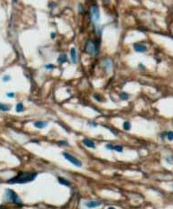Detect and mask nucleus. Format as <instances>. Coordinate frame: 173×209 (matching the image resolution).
<instances>
[{"label":"nucleus","mask_w":173,"mask_h":209,"mask_svg":"<svg viewBox=\"0 0 173 209\" xmlns=\"http://www.w3.org/2000/svg\"><path fill=\"white\" fill-rule=\"evenodd\" d=\"M38 173L36 172H20L16 177H12L7 180L8 184H25L34 180L37 177Z\"/></svg>","instance_id":"1"},{"label":"nucleus","mask_w":173,"mask_h":209,"mask_svg":"<svg viewBox=\"0 0 173 209\" xmlns=\"http://www.w3.org/2000/svg\"><path fill=\"white\" fill-rule=\"evenodd\" d=\"M85 51L90 56H93V57L98 56V52H99L98 42L93 41V40H88L85 44Z\"/></svg>","instance_id":"2"},{"label":"nucleus","mask_w":173,"mask_h":209,"mask_svg":"<svg viewBox=\"0 0 173 209\" xmlns=\"http://www.w3.org/2000/svg\"><path fill=\"white\" fill-rule=\"evenodd\" d=\"M89 13H90V18H91L92 22L94 24H98L100 20V12H99V8L98 6H96V5L91 6Z\"/></svg>","instance_id":"3"},{"label":"nucleus","mask_w":173,"mask_h":209,"mask_svg":"<svg viewBox=\"0 0 173 209\" xmlns=\"http://www.w3.org/2000/svg\"><path fill=\"white\" fill-rule=\"evenodd\" d=\"M6 196L7 197V199L11 201L12 203H15V204H22V200L20 199L17 195H16L12 189H7L6 191Z\"/></svg>","instance_id":"4"},{"label":"nucleus","mask_w":173,"mask_h":209,"mask_svg":"<svg viewBox=\"0 0 173 209\" xmlns=\"http://www.w3.org/2000/svg\"><path fill=\"white\" fill-rule=\"evenodd\" d=\"M62 155H63V157L68 161H69L71 164H73L74 166H76V167H79H79H81L82 166V162L79 161V159L75 158L74 156L70 155V154L68 153V152H62Z\"/></svg>","instance_id":"5"},{"label":"nucleus","mask_w":173,"mask_h":209,"mask_svg":"<svg viewBox=\"0 0 173 209\" xmlns=\"http://www.w3.org/2000/svg\"><path fill=\"white\" fill-rule=\"evenodd\" d=\"M106 148H107V150L115 151V152H122L124 150L122 145H113V144H110V143L107 144V145H106Z\"/></svg>","instance_id":"6"},{"label":"nucleus","mask_w":173,"mask_h":209,"mask_svg":"<svg viewBox=\"0 0 173 209\" xmlns=\"http://www.w3.org/2000/svg\"><path fill=\"white\" fill-rule=\"evenodd\" d=\"M133 49L137 52H145L147 51V47L144 44H141V43H134L133 44Z\"/></svg>","instance_id":"7"},{"label":"nucleus","mask_w":173,"mask_h":209,"mask_svg":"<svg viewBox=\"0 0 173 209\" xmlns=\"http://www.w3.org/2000/svg\"><path fill=\"white\" fill-rule=\"evenodd\" d=\"M48 125V122H44V121H36L33 123V126L38 128V129H43Z\"/></svg>","instance_id":"8"},{"label":"nucleus","mask_w":173,"mask_h":209,"mask_svg":"<svg viewBox=\"0 0 173 209\" xmlns=\"http://www.w3.org/2000/svg\"><path fill=\"white\" fill-rule=\"evenodd\" d=\"M102 204L100 201H94V200H91V201H88V202L86 203V206L88 208H94V207H97V206H99Z\"/></svg>","instance_id":"9"},{"label":"nucleus","mask_w":173,"mask_h":209,"mask_svg":"<svg viewBox=\"0 0 173 209\" xmlns=\"http://www.w3.org/2000/svg\"><path fill=\"white\" fill-rule=\"evenodd\" d=\"M82 143H83L84 145L87 146V147H88V148H92V149H95V148H96V144H95V143L93 142V141H91V140L83 139Z\"/></svg>","instance_id":"10"},{"label":"nucleus","mask_w":173,"mask_h":209,"mask_svg":"<svg viewBox=\"0 0 173 209\" xmlns=\"http://www.w3.org/2000/svg\"><path fill=\"white\" fill-rule=\"evenodd\" d=\"M70 57H71L72 63L73 64L77 63V51H76V49L74 47L70 49Z\"/></svg>","instance_id":"11"},{"label":"nucleus","mask_w":173,"mask_h":209,"mask_svg":"<svg viewBox=\"0 0 173 209\" xmlns=\"http://www.w3.org/2000/svg\"><path fill=\"white\" fill-rule=\"evenodd\" d=\"M67 60H68L67 55L65 53H62V54H60V56H59V58H58L57 61H58V62H59L60 64H63V63H65Z\"/></svg>","instance_id":"12"},{"label":"nucleus","mask_w":173,"mask_h":209,"mask_svg":"<svg viewBox=\"0 0 173 209\" xmlns=\"http://www.w3.org/2000/svg\"><path fill=\"white\" fill-rule=\"evenodd\" d=\"M105 67L107 69V71H110L112 70V67H113V63H112V60L110 59H107L105 60Z\"/></svg>","instance_id":"13"},{"label":"nucleus","mask_w":173,"mask_h":209,"mask_svg":"<svg viewBox=\"0 0 173 209\" xmlns=\"http://www.w3.org/2000/svg\"><path fill=\"white\" fill-rule=\"evenodd\" d=\"M58 181H59L60 184H61V185H64V186H66V187H70V183H69L67 179H65L64 177H58Z\"/></svg>","instance_id":"14"},{"label":"nucleus","mask_w":173,"mask_h":209,"mask_svg":"<svg viewBox=\"0 0 173 209\" xmlns=\"http://www.w3.org/2000/svg\"><path fill=\"white\" fill-rule=\"evenodd\" d=\"M119 97L121 100L126 101V100H128V98H129V95H128L126 92H121L119 94Z\"/></svg>","instance_id":"15"},{"label":"nucleus","mask_w":173,"mask_h":209,"mask_svg":"<svg viewBox=\"0 0 173 209\" xmlns=\"http://www.w3.org/2000/svg\"><path fill=\"white\" fill-rule=\"evenodd\" d=\"M10 108H11V107H10V105H8V104H0V110H1V111H4V112L9 111Z\"/></svg>","instance_id":"16"},{"label":"nucleus","mask_w":173,"mask_h":209,"mask_svg":"<svg viewBox=\"0 0 173 209\" xmlns=\"http://www.w3.org/2000/svg\"><path fill=\"white\" fill-rule=\"evenodd\" d=\"M123 127H124V129L125 131H129L130 129H131V127H132V124H131V123L130 122H128V121H125L124 123L123 124Z\"/></svg>","instance_id":"17"},{"label":"nucleus","mask_w":173,"mask_h":209,"mask_svg":"<svg viewBox=\"0 0 173 209\" xmlns=\"http://www.w3.org/2000/svg\"><path fill=\"white\" fill-rule=\"evenodd\" d=\"M24 109H25V107H24V104H22V103H18V104H16V112H23L24 111Z\"/></svg>","instance_id":"18"},{"label":"nucleus","mask_w":173,"mask_h":209,"mask_svg":"<svg viewBox=\"0 0 173 209\" xmlns=\"http://www.w3.org/2000/svg\"><path fill=\"white\" fill-rule=\"evenodd\" d=\"M166 137L169 141H172L173 140V132L172 131H170V132H167L166 133Z\"/></svg>","instance_id":"19"},{"label":"nucleus","mask_w":173,"mask_h":209,"mask_svg":"<svg viewBox=\"0 0 173 209\" xmlns=\"http://www.w3.org/2000/svg\"><path fill=\"white\" fill-rule=\"evenodd\" d=\"M45 69L46 70H53V69H55V66H54L53 64H46L45 65Z\"/></svg>","instance_id":"20"},{"label":"nucleus","mask_w":173,"mask_h":209,"mask_svg":"<svg viewBox=\"0 0 173 209\" xmlns=\"http://www.w3.org/2000/svg\"><path fill=\"white\" fill-rule=\"evenodd\" d=\"M57 143H58V145H60V146H63V145L68 146L69 145V143H67V142H65V141H59Z\"/></svg>","instance_id":"21"},{"label":"nucleus","mask_w":173,"mask_h":209,"mask_svg":"<svg viewBox=\"0 0 173 209\" xmlns=\"http://www.w3.org/2000/svg\"><path fill=\"white\" fill-rule=\"evenodd\" d=\"M94 97H95V99H96V100H98L99 102H103V101H104V100H103L102 98H100V97H101L100 96L98 95V94H95V95H94Z\"/></svg>","instance_id":"22"},{"label":"nucleus","mask_w":173,"mask_h":209,"mask_svg":"<svg viewBox=\"0 0 173 209\" xmlns=\"http://www.w3.org/2000/svg\"><path fill=\"white\" fill-rule=\"evenodd\" d=\"M10 76H8V75H6V76H4L3 77V80L5 81V82H6V81H9L10 80Z\"/></svg>","instance_id":"23"},{"label":"nucleus","mask_w":173,"mask_h":209,"mask_svg":"<svg viewBox=\"0 0 173 209\" xmlns=\"http://www.w3.org/2000/svg\"><path fill=\"white\" fill-rule=\"evenodd\" d=\"M6 96L10 98H13L15 96V93H13V92H8V93H6Z\"/></svg>","instance_id":"24"},{"label":"nucleus","mask_w":173,"mask_h":209,"mask_svg":"<svg viewBox=\"0 0 173 209\" xmlns=\"http://www.w3.org/2000/svg\"><path fill=\"white\" fill-rule=\"evenodd\" d=\"M50 37H51V39H54L55 37H56V33H55V32H51V34H50Z\"/></svg>","instance_id":"25"},{"label":"nucleus","mask_w":173,"mask_h":209,"mask_svg":"<svg viewBox=\"0 0 173 209\" xmlns=\"http://www.w3.org/2000/svg\"><path fill=\"white\" fill-rule=\"evenodd\" d=\"M166 133H161V138H162V139H164V137L166 136Z\"/></svg>","instance_id":"26"},{"label":"nucleus","mask_w":173,"mask_h":209,"mask_svg":"<svg viewBox=\"0 0 173 209\" xmlns=\"http://www.w3.org/2000/svg\"><path fill=\"white\" fill-rule=\"evenodd\" d=\"M12 1H13V3H15V4L17 3V0H12Z\"/></svg>","instance_id":"27"}]
</instances>
